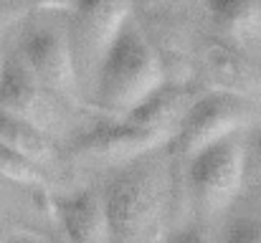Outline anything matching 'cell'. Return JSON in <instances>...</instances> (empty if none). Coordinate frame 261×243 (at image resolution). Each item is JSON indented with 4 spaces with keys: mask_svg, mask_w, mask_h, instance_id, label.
Returning a JSON list of instances; mask_svg holds the SVG:
<instances>
[{
    "mask_svg": "<svg viewBox=\"0 0 261 243\" xmlns=\"http://www.w3.org/2000/svg\"><path fill=\"white\" fill-rule=\"evenodd\" d=\"M246 160L254 162L261 175V127L254 132V137H251V142H249V147H246Z\"/></svg>",
    "mask_w": 261,
    "mask_h": 243,
    "instance_id": "cell-18",
    "label": "cell"
},
{
    "mask_svg": "<svg viewBox=\"0 0 261 243\" xmlns=\"http://www.w3.org/2000/svg\"><path fill=\"white\" fill-rule=\"evenodd\" d=\"M28 5L38 10H71V0H28Z\"/></svg>",
    "mask_w": 261,
    "mask_h": 243,
    "instance_id": "cell-19",
    "label": "cell"
},
{
    "mask_svg": "<svg viewBox=\"0 0 261 243\" xmlns=\"http://www.w3.org/2000/svg\"><path fill=\"white\" fill-rule=\"evenodd\" d=\"M0 175L5 180H10V182H18V185H38V182H43V175H41L36 162L18 155L15 150H10L5 145H0Z\"/></svg>",
    "mask_w": 261,
    "mask_h": 243,
    "instance_id": "cell-14",
    "label": "cell"
},
{
    "mask_svg": "<svg viewBox=\"0 0 261 243\" xmlns=\"http://www.w3.org/2000/svg\"><path fill=\"white\" fill-rule=\"evenodd\" d=\"M0 145L15 150L18 155L28 157L36 165H51L56 157L48 134H43L33 124L15 119L10 114H3V112H0Z\"/></svg>",
    "mask_w": 261,
    "mask_h": 243,
    "instance_id": "cell-13",
    "label": "cell"
},
{
    "mask_svg": "<svg viewBox=\"0 0 261 243\" xmlns=\"http://www.w3.org/2000/svg\"><path fill=\"white\" fill-rule=\"evenodd\" d=\"M223 243H261V221H256V218L233 221Z\"/></svg>",
    "mask_w": 261,
    "mask_h": 243,
    "instance_id": "cell-15",
    "label": "cell"
},
{
    "mask_svg": "<svg viewBox=\"0 0 261 243\" xmlns=\"http://www.w3.org/2000/svg\"><path fill=\"white\" fill-rule=\"evenodd\" d=\"M198 96L180 84H163L150 99H145L137 109H132L129 114H124L122 119H127L129 124L163 134L168 140H173L180 122L185 119V114L190 112L193 101Z\"/></svg>",
    "mask_w": 261,
    "mask_h": 243,
    "instance_id": "cell-11",
    "label": "cell"
},
{
    "mask_svg": "<svg viewBox=\"0 0 261 243\" xmlns=\"http://www.w3.org/2000/svg\"><path fill=\"white\" fill-rule=\"evenodd\" d=\"M28 0H0V36L18 23L28 13Z\"/></svg>",
    "mask_w": 261,
    "mask_h": 243,
    "instance_id": "cell-16",
    "label": "cell"
},
{
    "mask_svg": "<svg viewBox=\"0 0 261 243\" xmlns=\"http://www.w3.org/2000/svg\"><path fill=\"white\" fill-rule=\"evenodd\" d=\"M155 152L122 165L104 190L112 243L155 241L160 226L168 218L170 165Z\"/></svg>",
    "mask_w": 261,
    "mask_h": 243,
    "instance_id": "cell-1",
    "label": "cell"
},
{
    "mask_svg": "<svg viewBox=\"0 0 261 243\" xmlns=\"http://www.w3.org/2000/svg\"><path fill=\"white\" fill-rule=\"evenodd\" d=\"M170 142L163 134L140 129L127 119L104 122L74 140L71 155L84 165H127V162L145 157Z\"/></svg>",
    "mask_w": 261,
    "mask_h": 243,
    "instance_id": "cell-8",
    "label": "cell"
},
{
    "mask_svg": "<svg viewBox=\"0 0 261 243\" xmlns=\"http://www.w3.org/2000/svg\"><path fill=\"white\" fill-rule=\"evenodd\" d=\"M69 46L74 53L79 81L96 76L104 53L132 18L129 0H82L74 8Z\"/></svg>",
    "mask_w": 261,
    "mask_h": 243,
    "instance_id": "cell-5",
    "label": "cell"
},
{
    "mask_svg": "<svg viewBox=\"0 0 261 243\" xmlns=\"http://www.w3.org/2000/svg\"><path fill=\"white\" fill-rule=\"evenodd\" d=\"M203 66L216 84V91H226L246 101L261 99V66L244 51L223 41H211L203 51Z\"/></svg>",
    "mask_w": 261,
    "mask_h": 243,
    "instance_id": "cell-9",
    "label": "cell"
},
{
    "mask_svg": "<svg viewBox=\"0 0 261 243\" xmlns=\"http://www.w3.org/2000/svg\"><path fill=\"white\" fill-rule=\"evenodd\" d=\"M205 10L223 43L246 51L261 38V0H205Z\"/></svg>",
    "mask_w": 261,
    "mask_h": 243,
    "instance_id": "cell-12",
    "label": "cell"
},
{
    "mask_svg": "<svg viewBox=\"0 0 261 243\" xmlns=\"http://www.w3.org/2000/svg\"><path fill=\"white\" fill-rule=\"evenodd\" d=\"M249 170L246 145L239 134L221 140L195 157L188 160V182L195 198V205L205 215L223 213L244 187V177Z\"/></svg>",
    "mask_w": 261,
    "mask_h": 243,
    "instance_id": "cell-3",
    "label": "cell"
},
{
    "mask_svg": "<svg viewBox=\"0 0 261 243\" xmlns=\"http://www.w3.org/2000/svg\"><path fill=\"white\" fill-rule=\"evenodd\" d=\"M0 112L33 124L43 134L56 132L64 122L59 99L46 86H41V81L25 69V64L20 59H8L3 64Z\"/></svg>",
    "mask_w": 261,
    "mask_h": 243,
    "instance_id": "cell-7",
    "label": "cell"
},
{
    "mask_svg": "<svg viewBox=\"0 0 261 243\" xmlns=\"http://www.w3.org/2000/svg\"><path fill=\"white\" fill-rule=\"evenodd\" d=\"M76 3H82V0H71V8H74V5H76Z\"/></svg>",
    "mask_w": 261,
    "mask_h": 243,
    "instance_id": "cell-22",
    "label": "cell"
},
{
    "mask_svg": "<svg viewBox=\"0 0 261 243\" xmlns=\"http://www.w3.org/2000/svg\"><path fill=\"white\" fill-rule=\"evenodd\" d=\"M25 69L41 81L59 101L76 104L79 99V74L69 36L51 28H31L20 38V56Z\"/></svg>",
    "mask_w": 261,
    "mask_h": 243,
    "instance_id": "cell-6",
    "label": "cell"
},
{
    "mask_svg": "<svg viewBox=\"0 0 261 243\" xmlns=\"http://www.w3.org/2000/svg\"><path fill=\"white\" fill-rule=\"evenodd\" d=\"M56 213L74 243H112V226L104 193H76L56 200Z\"/></svg>",
    "mask_w": 261,
    "mask_h": 243,
    "instance_id": "cell-10",
    "label": "cell"
},
{
    "mask_svg": "<svg viewBox=\"0 0 261 243\" xmlns=\"http://www.w3.org/2000/svg\"><path fill=\"white\" fill-rule=\"evenodd\" d=\"M163 243H211L208 233L198 226H190V228H182V231H175L170 233Z\"/></svg>",
    "mask_w": 261,
    "mask_h": 243,
    "instance_id": "cell-17",
    "label": "cell"
},
{
    "mask_svg": "<svg viewBox=\"0 0 261 243\" xmlns=\"http://www.w3.org/2000/svg\"><path fill=\"white\" fill-rule=\"evenodd\" d=\"M3 64H5V59H3V53H0V76H3Z\"/></svg>",
    "mask_w": 261,
    "mask_h": 243,
    "instance_id": "cell-21",
    "label": "cell"
},
{
    "mask_svg": "<svg viewBox=\"0 0 261 243\" xmlns=\"http://www.w3.org/2000/svg\"><path fill=\"white\" fill-rule=\"evenodd\" d=\"M168 84L158 46L145 28L129 18L96 71L94 101L101 112L124 117Z\"/></svg>",
    "mask_w": 261,
    "mask_h": 243,
    "instance_id": "cell-2",
    "label": "cell"
},
{
    "mask_svg": "<svg viewBox=\"0 0 261 243\" xmlns=\"http://www.w3.org/2000/svg\"><path fill=\"white\" fill-rule=\"evenodd\" d=\"M3 243H38V241H33V238H23V236H18V238H8V241H3Z\"/></svg>",
    "mask_w": 261,
    "mask_h": 243,
    "instance_id": "cell-20",
    "label": "cell"
},
{
    "mask_svg": "<svg viewBox=\"0 0 261 243\" xmlns=\"http://www.w3.org/2000/svg\"><path fill=\"white\" fill-rule=\"evenodd\" d=\"M254 114V101L226 91H208L193 101L170 142L182 160H190L200 150L239 134V129L246 127Z\"/></svg>",
    "mask_w": 261,
    "mask_h": 243,
    "instance_id": "cell-4",
    "label": "cell"
}]
</instances>
